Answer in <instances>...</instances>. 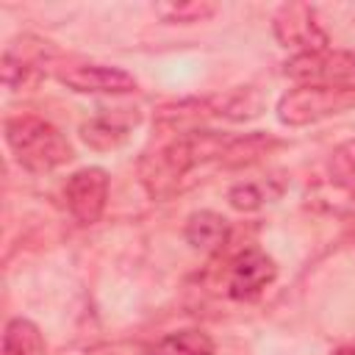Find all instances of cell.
Wrapping results in <instances>:
<instances>
[{
	"label": "cell",
	"mask_w": 355,
	"mask_h": 355,
	"mask_svg": "<svg viewBox=\"0 0 355 355\" xmlns=\"http://www.w3.org/2000/svg\"><path fill=\"white\" fill-rule=\"evenodd\" d=\"M108 189H111V178L100 166H86L72 172L64 186V200L72 219L80 225H94L105 211Z\"/></svg>",
	"instance_id": "cell-7"
},
{
	"label": "cell",
	"mask_w": 355,
	"mask_h": 355,
	"mask_svg": "<svg viewBox=\"0 0 355 355\" xmlns=\"http://www.w3.org/2000/svg\"><path fill=\"white\" fill-rule=\"evenodd\" d=\"M355 108V83H297L277 100V119L286 128H305Z\"/></svg>",
	"instance_id": "cell-3"
},
{
	"label": "cell",
	"mask_w": 355,
	"mask_h": 355,
	"mask_svg": "<svg viewBox=\"0 0 355 355\" xmlns=\"http://www.w3.org/2000/svg\"><path fill=\"white\" fill-rule=\"evenodd\" d=\"M208 108H211V119L250 122L263 114V97L252 86H236V89L208 97Z\"/></svg>",
	"instance_id": "cell-11"
},
{
	"label": "cell",
	"mask_w": 355,
	"mask_h": 355,
	"mask_svg": "<svg viewBox=\"0 0 355 355\" xmlns=\"http://www.w3.org/2000/svg\"><path fill=\"white\" fill-rule=\"evenodd\" d=\"M230 136L214 133V130H189V133H175V139L164 141L153 153H147L139 164V178L141 186L153 200H169L178 191H183V180L205 166V164H219L222 153L227 147Z\"/></svg>",
	"instance_id": "cell-1"
},
{
	"label": "cell",
	"mask_w": 355,
	"mask_h": 355,
	"mask_svg": "<svg viewBox=\"0 0 355 355\" xmlns=\"http://www.w3.org/2000/svg\"><path fill=\"white\" fill-rule=\"evenodd\" d=\"M50 55H53L50 42H42L36 36H17L14 42H8L0 64L6 89L11 92L33 89L44 78V64Z\"/></svg>",
	"instance_id": "cell-5"
},
{
	"label": "cell",
	"mask_w": 355,
	"mask_h": 355,
	"mask_svg": "<svg viewBox=\"0 0 355 355\" xmlns=\"http://www.w3.org/2000/svg\"><path fill=\"white\" fill-rule=\"evenodd\" d=\"M280 147L277 139L263 136V133H247V136H230L225 153H222V166H247L258 158H263L269 150Z\"/></svg>",
	"instance_id": "cell-15"
},
{
	"label": "cell",
	"mask_w": 355,
	"mask_h": 355,
	"mask_svg": "<svg viewBox=\"0 0 355 355\" xmlns=\"http://www.w3.org/2000/svg\"><path fill=\"white\" fill-rule=\"evenodd\" d=\"M155 14L169 25H194L205 22L216 14V3L208 0H189V3H158Z\"/></svg>",
	"instance_id": "cell-18"
},
{
	"label": "cell",
	"mask_w": 355,
	"mask_h": 355,
	"mask_svg": "<svg viewBox=\"0 0 355 355\" xmlns=\"http://www.w3.org/2000/svg\"><path fill=\"white\" fill-rule=\"evenodd\" d=\"M277 277V263L258 247L239 252L225 275V291L230 300H252Z\"/></svg>",
	"instance_id": "cell-9"
},
{
	"label": "cell",
	"mask_w": 355,
	"mask_h": 355,
	"mask_svg": "<svg viewBox=\"0 0 355 355\" xmlns=\"http://www.w3.org/2000/svg\"><path fill=\"white\" fill-rule=\"evenodd\" d=\"M280 194H283V183H275V178H266V180H241V183L230 186L227 202H230L233 211L250 214V211H258L266 202L277 200Z\"/></svg>",
	"instance_id": "cell-14"
},
{
	"label": "cell",
	"mask_w": 355,
	"mask_h": 355,
	"mask_svg": "<svg viewBox=\"0 0 355 355\" xmlns=\"http://www.w3.org/2000/svg\"><path fill=\"white\" fill-rule=\"evenodd\" d=\"M186 241L191 250L216 255L230 241V222L216 211H194L186 219Z\"/></svg>",
	"instance_id": "cell-10"
},
{
	"label": "cell",
	"mask_w": 355,
	"mask_h": 355,
	"mask_svg": "<svg viewBox=\"0 0 355 355\" xmlns=\"http://www.w3.org/2000/svg\"><path fill=\"white\" fill-rule=\"evenodd\" d=\"M130 125H136V122H122L119 114H114V116H108V114H97V116H92L89 122L80 125V139H83L86 147L100 150V153H105V150H116L119 144L128 141V130H130Z\"/></svg>",
	"instance_id": "cell-12"
},
{
	"label": "cell",
	"mask_w": 355,
	"mask_h": 355,
	"mask_svg": "<svg viewBox=\"0 0 355 355\" xmlns=\"http://www.w3.org/2000/svg\"><path fill=\"white\" fill-rule=\"evenodd\" d=\"M147 355H214V338L200 327H183L150 344Z\"/></svg>",
	"instance_id": "cell-13"
},
{
	"label": "cell",
	"mask_w": 355,
	"mask_h": 355,
	"mask_svg": "<svg viewBox=\"0 0 355 355\" xmlns=\"http://www.w3.org/2000/svg\"><path fill=\"white\" fill-rule=\"evenodd\" d=\"M55 78L78 94H128L136 89V78L111 64H64L55 69Z\"/></svg>",
	"instance_id": "cell-8"
},
{
	"label": "cell",
	"mask_w": 355,
	"mask_h": 355,
	"mask_svg": "<svg viewBox=\"0 0 355 355\" xmlns=\"http://www.w3.org/2000/svg\"><path fill=\"white\" fill-rule=\"evenodd\" d=\"M352 355H355V352H352Z\"/></svg>",
	"instance_id": "cell-19"
},
{
	"label": "cell",
	"mask_w": 355,
	"mask_h": 355,
	"mask_svg": "<svg viewBox=\"0 0 355 355\" xmlns=\"http://www.w3.org/2000/svg\"><path fill=\"white\" fill-rule=\"evenodd\" d=\"M6 144L17 164L33 175L53 172L75 158L67 136L53 122L33 114H17L6 119Z\"/></svg>",
	"instance_id": "cell-2"
},
{
	"label": "cell",
	"mask_w": 355,
	"mask_h": 355,
	"mask_svg": "<svg viewBox=\"0 0 355 355\" xmlns=\"http://www.w3.org/2000/svg\"><path fill=\"white\" fill-rule=\"evenodd\" d=\"M275 39L283 47L300 53H322L330 47V36L322 28L316 8L308 3H283L272 17Z\"/></svg>",
	"instance_id": "cell-4"
},
{
	"label": "cell",
	"mask_w": 355,
	"mask_h": 355,
	"mask_svg": "<svg viewBox=\"0 0 355 355\" xmlns=\"http://www.w3.org/2000/svg\"><path fill=\"white\" fill-rule=\"evenodd\" d=\"M283 75L297 83H355V53L322 50V53H294L283 64Z\"/></svg>",
	"instance_id": "cell-6"
},
{
	"label": "cell",
	"mask_w": 355,
	"mask_h": 355,
	"mask_svg": "<svg viewBox=\"0 0 355 355\" xmlns=\"http://www.w3.org/2000/svg\"><path fill=\"white\" fill-rule=\"evenodd\" d=\"M327 175L336 189H341L352 202H355V139L338 144L330 153L327 161Z\"/></svg>",
	"instance_id": "cell-17"
},
{
	"label": "cell",
	"mask_w": 355,
	"mask_h": 355,
	"mask_svg": "<svg viewBox=\"0 0 355 355\" xmlns=\"http://www.w3.org/2000/svg\"><path fill=\"white\" fill-rule=\"evenodd\" d=\"M3 355H44L42 330L31 319H11L3 330Z\"/></svg>",
	"instance_id": "cell-16"
}]
</instances>
